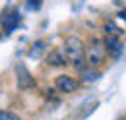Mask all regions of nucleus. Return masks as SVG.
I'll list each match as a JSON object with an SVG mask.
<instances>
[{
	"label": "nucleus",
	"mask_w": 126,
	"mask_h": 120,
	"mask_svg": "<svg viewBox=\"0 0 126 120\" xmlns=\"http://www.w3.org/2000/svg\"><path fill=\"white\" fill-rule=\"evenodd\" d=\"M62 50H64V54H66V58H68V62L76 70H83L87 66V62H85V43L79 37L68 35L62 43Z\"/></svg>",
	"instance_id": "1"
},
{
	"label": "nucleus",
	"mask_w": 126,
	"mask_h": 120,
	"mask_svg": "<svg viewBox=\"0 0 126 120\" xmlns=\"http://www.w3.org/2000/svg\"><path fill=\"white\" fill-rule=\"evenodd\" d=\"M107 58H109V54H107V48H105L103 39L89 37V39L85 41V62H87V66L99 70V68L107 62Z\"/></svg>",
	"instance_id": "2"
},
{
	"label": "nucleus",
	"mask_w": 126,
	"mask_h": 120,
	"mask_svg": "<svg viewBox=\"0 0 126 120\" xmlns=\"http://www.w3.org/2000/svg\"><path fill=\"white\" fill-rule=\"evenodd\" d=\"M19 21H21V14L17 12V8H8L0 15V29L4 33H12L19 25Z\"/></svg>",
	"instance_id": "3"
},
{
	"label": "nucleus",
	"mask_w": 126,
	"mask_h": 120,
	"mask_svg": "<svg viewBox=\"0 0 126 120\" xmlns=\"http://www.w3.org/2000/svg\"><path fill=\"white\" fill-rule=\"evenodd\" d=\"M45 64H47L48 68H64L70 62H68L66 54H64L62 46H54V48H50L47 54H45Z\"/></svg>",
	"instance_id": "4"
},
{
	"label": "nucleus",
	"mask_w": 126,
	"mask_h": 120,
	"mask_svg": "<svg viewBox=\"0 0 126 120\" xmlns=\"http://www.w3.org/2000/svg\"><path fill=\"white\" fill-rule=\"evenodd\" d=\"M79 87V81L76 77H72V75H56V79H54V89L58 91V93H66V95H70V93H74V91Z\"/></svg>",
	"instance_id": "5"
},
{
	"label": "nucleus",
	"mask_w": 126,
	"mask_h": 120,
	"mask_svg": "<svg viewBox=\"0 0 126 120\" xmlns=\"http://www.w3.org/2000/svg\"><path fill=\"white\" fill-rule=\"evenodd\" d=\"M16 81H17L19 89H31V87H35V79H33V75L29 74V70L23 64L16 66Z\"/></svg>",
	"instance_id": "6"
},
{
	"label": "nucleus",
	"mask_w": 126,
	"mask_h": 120,
	"mask_svg": "<svg viewBox=\"0 0 126 120\" xmlns=\"http://www.w3.org/2000/svg\"><path fill=\"white\" fill-rule=\"evenodd\" d=\"M103 43H105L107 54H109L110 58H118V56H120V52H122V41H120V37L107 35V37L103 39Z\"/></svg>",
	"instance_id": "7"
},
{
	"label": "nucleus",
	"mask_w": 126,
	"mask_h": 120,
	"mask_svg": "<svg viewBox=\"0 0 126 120\" xmlns=\"http://www.w3.org/2000/svg\"><path fill=\"white\" fill-rule=\"evenodd\" d=\"M79 72H81V77H79L81 83H93V81H97V79L101 77V72H99L97 68H89V66H85V68L79 70Z\"/></svg>",
	"instance_id": "8"
},
{
	"label": "nucleus",
	"mask_w": 126,
	"mask_h": 120,
	"mask_svg": "<svg viewBox=\"0 0 126 120\" xmlns=\"http://www.w3.org/2000/svg\"><path fill=\"white\" fill-rule=\"evenodd\" d=\"M47 46H48L47 41H43V39H41V41H37V43H35V45L29 48V56H31V58H41V56L45 54Z\"/></svg>",
	"instance_id": "9"
},
{
	"label": "nucleus",
	"mask_w": 126,
	"mask_h": 120,
	"mask_svg": "<svg viewBox=\"0 0 126 120\" xmlns=\"http://www.w3.org/2000/svg\"><path fill=\"white\" fill-rule=\"evenodd\" d=\"M103 27H105V33H107V35H112V37H122V35H124V31L120 29L118 25L110 23V21H107Z\"/></svg>",
	"instance_id": "10"
},
{
	"label": "nucleus",
	"mask_w": 126,
	"mask_h": 120,
	"mask_svg": "<svg viewBox=\"0 0 126 120\" xmlns=\"http://www.w3.org/2000/svg\"><path fill=\"white\" fill-rule=\"evenodd\" d=\"M0 120H21L16 112H10V110H2L0 108Z\"/></svg>",
	"instance_id": "11"
},
{
	"label": "nucleus",
	"mask_w": 126,
	"mask_h": 120,
	"mask_svg": "<svg viewBox=\"0 0 126 120\" xmlns=\"http://www.w3.org/2000/svg\"><path fill=\"white\" fill-rule=\"evenodd\" d=\"M25 6H27L29 10H41L43 0H25Z\"/></svg>",
	"instance_id": "12"
}]
</instances>
